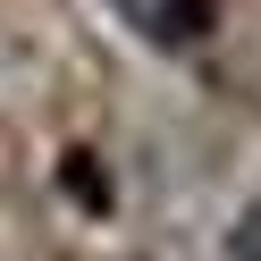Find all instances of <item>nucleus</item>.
I'll list each match as a JSON object with an SVG mask.
<instances>
[{
	"instance_id": "nucleus-1",
	"label": "nucleus",
	"mask_w": 261,
	"mask_h": 261,
	"mask_svg": "<svg viewBox=\"0 0 261 261\" xmlns=\"http://www.w3.org/2000/svg\"><path fill=\"white\" fill-rule=\"evenodd\" d=\"M110 9H118V17L135 25V34H152L160 51H177V42H186L194 25L211 17V0H110Z\"/></svg>"
},
{
	"instance_id": "nucleus-2",
	"label": "nucleus",
	"mask_w": 261,
	"mask_h": 261,
	"mask_svg": "<svg viewBox=\"0 0 261 261\" xmlns=\"http://www.w3.org/2000/svg\"><path fill=\"white\" fill-rule=\"evenodd\" d=\"M227 261H261V202L236 211V227H227Z\"/></svg>"
}]
</instances>
